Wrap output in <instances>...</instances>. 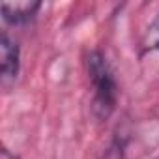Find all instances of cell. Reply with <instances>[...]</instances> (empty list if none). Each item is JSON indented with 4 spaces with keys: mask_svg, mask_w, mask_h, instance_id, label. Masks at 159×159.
<instances>
[{
    "mask_svg": "<svg viewBox=\"0 0 159 159\" xmlns=\"http://www.w3.org/2000/svg\"><path fill=\"white\" fill-rule=\"evenodd\" d=\"M19 73V45L6 32L0 36V75L2 81H13Z\"/></svg>",
    "mask_w": 159,
    "mask_h": 159,
    "instance_id": "7a4b0ae2",
    "label": "cell"
},
{
    "mask_svg": "<svg viewBox=\"0 0 159 159\" xmlns=\"http://www.w3.org/2000/svg\"><path fill=\"white\" fill-rule=\"evenodd\" d=\"M142 51L144 52H152V51H159V13L155 15V19L148 25L144 36H142Z\"/></svg>",
    "mask_w": 159,
    "mask_h": 159,
    "instance_id": "277c9868",
    "label": "cell"
},
{
    "mask_svg": "<svg viewBox=\"0 0 159 159\" xmlns=\"http://www.w3.org/2000/svg\"><path fill=\"white\" fill-rule=\"evenodd\" d=\"M41 8L39 2L30 0H19V2H2V15L11 25H25L34 19L38 10Z\"/></svg>",
    "mask_w": 159,
    "mask_h": 159,
    "instance_id": "3957f363",
    "label": "cell"
},
{
    "mask_svg": "<svg viewBox=\"0 0 159 159\" xmlns=\"http://www.w3.org/2000/svg\"><path fill=\"white\" fill-rule=\"evenodd\" d=\"M86 66L94 86V103H92L94 114L99 120H107L112 114L118 99V86L114 81V75L111 71L107 58L101 52H90Z\"/></svg>",
    "mask_w": 159,
    "mask_h": 159,
    "instance_id": "6da1fadb",
    "label": "cell"
},
{
    "mask_svg": "<svg viewBox=\"0 0 159 159\" xmlns=\"http://www.w3.org/2000/svg\"><path fill=\"white\" fill-rule=\"evenodd\" d=\"M0 159H19L15 153H11L8 148H2V150H0Z\"/></svg>",
    "mask_w": 159,
    "mask_h": 159,
    "instance_id": "5b68a950",
    "label": "cell"
}]
</instances>
